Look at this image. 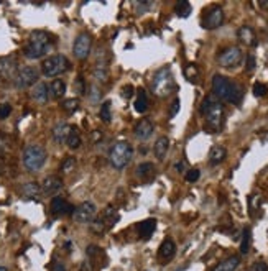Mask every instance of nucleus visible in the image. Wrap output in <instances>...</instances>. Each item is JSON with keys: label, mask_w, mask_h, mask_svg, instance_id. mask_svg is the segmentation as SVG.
Instances as JSON below:
<instances>
[{"label": "nucleus", "mask_w": 268, "mask_h": 271, "mask_svg": "<svg viewBox=\"0 0 268 271\" xmlns=\"http://www.w3.org/2000/svg\"><path fill=\"white\" fill-rule=\"evenodd\" d=\"M260 7H265V8H268V2H260Z\"/></svg>", "instance_id": "obj_49"}, {"label": "nucleus", "mask_w": 268, "mask_h": 271, "mask_svg": "<svg viewBox=\"0 0 268 271\" xmlns=\"http://www.w3.org/2000/svg\"><path fill=\"white\" fill-rule=\"evenodd\" d=\"M184 76L188 78L189 83H198L199 79V69L196 64H188L184 67Z\"/></svg>", "instance_id": "obj_34"}, {"label": "nucleus", "mask_w": 268, "mask_h": 271, "mask_svg": "<svg viewBox=\"0 0 268 271\" xmlns=\"http://www.w3.org/2000/svg\"><path fill=\"white\" fill-rule=\"evenodd\" d=\"M54 46V40L46 31L36 30L30 35V40L23 48V54L28 60H40L45 54H48Z\"/></svg>", "instance_id": "obj_3"}, {"label": "nucleus", "mask_w": 268, "mask_h": 271, "mask_svg": "<svg viewBox=\"0 0 268 271\" xmlns=\"http://www.w3.org/2000/svg\"><path fill=\"white\" fill-rule=\"evenodd\" d=\"M95 214H97V207L92 202H83L78 207H74L72 219L78 224H90L95 219Z\"/></svg>", "instance_id": "obj_11"}, {"label": "nucleus", "mask_w": 268, "mask_h": 271, "mask_svg": "<svg viewBox=\"0 0 268 271\" xmlns=\"http://www.w3.org/2000/svg\"><path fill=\"white\" fill-rule=\"evenodd\" d=\"M244 53L239 46H229L217 56V63L222 67H235L242 63Z\"/></svg>", "instance_id": "obj_10"}, {"label": "nucleus", "mask_w": 268, "mask_h": 271, "mask_svg": "<svg viewBox=\"0 0 268 271\" xmlns=\"http://www.w3.org/2000/svg\"><path fill=\"white\" fill-rule=\"evenodd\" d=\"M225 156H227L225 148L221 146V145H216V146H212L211 151H209V163H211L212 166H217L225 160Z\"/></svg>", "instance_id": "obj_24"}, {"label": "nucleus", "mask_w": 268, "mask_h": 271, "mask_svg": "<svg viewBox=\"0 0 268 271\" xmlns=\"http://www.w3.org/2000/svg\"><path fill=\"white\" fill-rule=\"evenodd\" d=\"M10 114H12V105H10V104H7V102L0 104V120L7 119Z\"/></svg>", "instance_id": "obj_42"}, {"label": "nucleus", "mask_w": 268, "mask_h": 271, "mask_svg": "<svg viewBox=\"0 0 268 271\" xmlns=\"http://www.w3.org/2000/svg\"><path fill=\"white\" fill-rule=\"evenodd\" d=\"M186 181H188V183H196V181L201 178V171H199L198 168H193V169H189L188 173H186Z\"/></svg>", "instance_id": "obj_41"}, {"label": "nucleus", "mask_w": 268, "mask_h": 271, "mask_svg": "<svg viewBox=\"0 0 268 271\" xmlns=\"http://www.w3.org/2000/svg\"><path fill=\"white\" fill-rule=\"evenodd\" d=\"M79 271H92V265H90V261H84V263L81 265Z\"/></svg>", "instance_id": "obj_48"}, {"label": "nucleus", "mask_w": 268, "mask_h": 271, "mask_svg": "<svg viewBox=\"0 0 268 271\" xmlns=\"http://www.w3.org/2000/svg\"><path fill=\"white\" fill-rule=\"evenodd\" d=\"M175 12L176 15H178L179 18H188L191 15V12H193V8H191V3L186 2V0H181V2H178L175 5Z\"/></svg>", "instance_id": "obj_29"}, {"label": "nucleus", "mask_w": 268, "mask_h": 271, "mask_svg": "<svg viewBox=\"0 0 268 271\" xmlns=\"http://www.w3.org/2000/svg\"><path fill=\"white\" fill-rule=\"evenodd\" d=\"M66 94V84L65 81L61 79H54L51 84H49V96L53 99H61Z\"/></svg>", "instance_id": "obj_27"}, {"label": "nucleus", "mask_w": 268, "mask_h": 271, "mask_svg": "<svg viewBox=\"0 0 268 271\" xmlns=\"http://www.w3.org/2000/svg\"><path fill=\"white\" fill-rule=\"evenodd\" d=\"M250 271H268V265L265 261H255V263L250 266Z\"/></svg>", "instance_id": "obj_44"}, {"label": "nucleus", "mask_w": 268, "mask_h": 271, "mask_svg": "<svg viewBox=\"0 0 268 271\" xmlns=\"http://www.w3.org/2000/svg\"><path fill=\"white\" fill-rule=\"evenodd\" d=\"M122 96H124L125 99H130L132 96H134V85H125V87L122 89Z\"/></svg>", "instance_id": "obj_45"}, {"label": "nucleus", "mask_w": 268, "mask_h": 271, "mask_svg": "<svg viewBox=\"0 0 268 271\" xmlns=\"http://www.w3.org/2000/svg\"><path fill=\"white\" fill-rule=\"evenodd\" d=\"M81 143H83V140H81L79 132L76 128H72L69 137H67V140H66V145L71 148V150H78V148L81 146Z\"/></svg>", "instance_id": "obj_31"}, {"label": "nucleus", "mask_w": 268, "mask_h": 271, "mask_svg": "<svg viewBox=\"0 0 268 271\" xmlns=\"http://www.w3.org/2000/svg\"><path fill=\"white\" fill-rule=\"evenodd\" d=\"M137 230H138L140 238H143V240H148V238L153 235V232L156 230V220L155 219L142 220V222L137 225Z\"/></svg>", "instance_id": "obj_20"}, {"label": "nucleus", "mask_w": 268, "mask_h": 271, "mask_svg": "<svg viewBox=\"0 0 268 271\" xmlns=\"http://www.w3.org/2000/svg\"><path fill=\"white\" fill-rule=\"evenodd\" d=\"M0 84H2V79H0Z\"/></svg>", "instance_id": "obj_51"}, {"label": "nucleus", "mask_w": 268, "mask_h": 271, "mask_svg": "<svg viewBox=\"0 0 268 271\" xmlns=\"http://www.w3.org/2000/svg\"><path fill=\"white\" fill-rule=\"evenodd\" d=\"M63 188V179L58 176H48L42 183V192L46 196H53V194L60 192Z\"/></svg>", "instance_id": "obj_17"}, {"label": "nucleus", "mask_w": 268, "mask_h": 271, "mask_svg": "<svg viewBox=\"0 0 268 271\" xmlns=\"http://www.w3.org/2000/svg\"><path fill=\"white\" fill-rule=\"evenodd\" d=\"M267 92H268V87L265 84H262V83L253 84V96L255 97H265Z\"/></svg>", "instance_id": "obj_40"}, {"label": "nucleus", "mask_w": 268, "mask_h": 271, "mask_svg": "<svg viewBox=\"0 0 268 271\" xmlns=\"http://www.w3.org/2000/svg\"><path fill=\"white\" fill-rule=\"evenodd\" d=\"M72 89L76 90V94H78V96H84L86 90H88V87H86V83H84V78H83V76L76 78L74 84H72Z\"/></svg>", "instance_id": "obj_39"}, {"label": "nucleus", "mask_w": 268, "mask_h": 271, "mask_svg": "<svg viewBox=\"0 0 268 271\" xmlns=\"http://www.w3.org/2000/svg\"><path fill=\"white\" fill-rule=\"evenodd\" d=\"M76 165H78V161H76V158H72V156H67L65 161L61 163V173L63 174H69V173H72V171H74V168H76Z\"/></svg>", "instance_id": "obj_35"}, {"label": "nucleus", "mask_w": 268, "mask_h": 271, "mask_svg": "<svg viewBox=\"0 0 268 271\" xmlns=\"http://www.w3.org/2000/svg\"><path fill=\"white\" fill-rule=\"evenodd\" d=\"M255 69V56L253 54H248L247 58V71H253Z\"/></svg>", "instance_id": "obj_46"}, {"label": "nucleus", "mask_w": 268, "mask_h": 271, "mask_svg": "<svg viewBox=\"0 0 268 271\" xmlns=\"http://www.w3.org/2000/svg\"><path fill=\"white\" fill-rule=\"evenodd\" d=\"M61 107H63V110H66V112H69V114H72V112L78 110L79 101H78V99H67V101H65L61 104Z\"/></svg>", "instance_id": "obj_38"}, {"label": "nucleus", "mask_w": 268, "mask_h": 271, "mask_svg": "<svg viewBox=\"0 0 268 271\" xmlns=\"http://www.w3.org/2000/svg\"><path fill=\"white\" fill-rule=\"evenodd\" d=\"M135 110L138 114H145L148 110V96L145 92V89H138L137 94V101H135Z\"/></svg>", "instance_id": "obj_28"}, {"label": "nucleus", "mask_w": 268, "mask_h": 271, "mask_svg": "<svg viewBox=\"0 0 268 271\" xmlns=\"http://www.w3.org/2000/svg\"><path fill=\"white\" fill-rule=\"evenodd\" d=\"M153 5H155V3L153 2H134V7H135V12L138 13V15H142V13H147V12H150L153 8Z\"/></svg>", "instance_id": "obj_37"}, {"label": "nucleus", "mask_w": 268, "mask_h": 271, "mask_svg": "<svg viewBox=\"0 0 268 271\" xmlns=\"http://www.w3.org/2000/svg\"><path fill=\"white\" fill-rule=\"evenodd\" d=\"M71 130H72V126L67 125L66 122H61V124L54 125V128H53L54 142H56V143H66V140H67V137H69Z\"/></svg>", "instance_id": "obj_21"}, {"label": "nucleus", "mask_w": 268, "mask_h": 271, "mask_svg": "<svg viewBox=\"0 0 268 271\" xmlns=\"http://www.w3.org/2000/svg\"><path fill=\"white\" fill-rule=\"evenodd\" d=\"M20 191L26 199H35L42 194V186H40L38 183H35V181H30V183H25L23 186H22Z\"/></svg>", "instance_id": "obj_25"}, {"label": "nucleus", "mask_w": 268, "mask_h": 271, "mask_svg": "<svg viewBox=\"0 0 268 271\" xmlns=\"http://www.w3.org/2000/svg\"><path fill=\"white\" fill-rule=\"evenodd\" d=\"M31 97H33L35 102L38 104H46L49 101V85L45 83H38L31 89Z\"/></svg>", "instance_id": "obj_19"}, {"label": "nucleus", "mask_w": 268, "mask_h": 271, "mask_svg": "<svg viewBox=\"0 0 268 271\" xmlns=\"http://www.w3.org/2000/svg\"><path fill=\"white\" fill-rule=\"evenodd\" d=\"M250 238H252V232L250 229H244V233H242V242H240V253L242 255H247L248 250H250Z\"/></svg>", "instance_id": "obj_33"}, {"label": "nucleus", "mask_w": 268, "mask_h": 271, "mask_svg": "<svg viewBox=\"0 0 268 271\" xmlns=\"http://www.w3.org/2000/svg\"><path fill=\"white\" fill-rule=\"evenodd\" d=\"M17 72H18L17 63L13 58H3V60H0V79L2 81L15 79Z\"/></svg>", "instance_id": "obj_15"}, {"label": "nucleus", "mask_w": 268, "mask_h": 271, "mask_svg": "<svg viewBox=\"0 0 268 271\" xmlns=\"http://www.w3.org/2000/svg\"><path fill=\"white\" fill-rule=\"evenodd\" d=\"M0 271H7V268H3V266H0Z\"/></svg>", "instance_id": "obj_50"}, {"label": "nucleus", "mask_w": 268, "mask_h": 271, "mask_svg": "<svg viewBox=\"0 0 268 271\" xmlns=\"http://www.w3.org/2000/svg\"><path fill=\"white\" fill-rule=\"evenodd\" d=\"M186 168V161H179V163H176L175 165V169L178 171V173H183Z\"/></svg>", "instance_id": "obj_47"}, {"label": "nucleus", "mask_w": 268, "mask_h": 271, "mask_svg": "<svg viewBox=\"0 0 268 271\" xmlns=\"http://www.w3.org/2000/svg\"><path fill=\"white\" fill-rule=\"evenodd\" d=\"M237 38L245 44V46H257V44H258L255 31H253L250 26H247V25L240 26V28L237 30Z\"/></svg>", "instance_id": "obj_18"}, {"label": "nucleus", "mask_w": 268, "mask_h": 271, "mask_svg": "<svg viewBox=\"0 0 268 271\" xmlns=\"http://www.w3.org/2000/svg\"><path fill=\"white\" fill-rule=\"evenodd\" d=\"M134 156V148L129 142H117L109 151V161L113 169H124L132 161Z\"/></svg>", "instance_id": "obj_5"}, {"label": "nucleus", "mask_w": 268, "mask_h": 271, "mask_svg": "<svg viewBox=\"0 0 268 271\" xmlns=\"http://www.w3.org/2000/svg\"><path fill=\"white\" fill-rule=\"evenodd\" d=\"M176 89L175 84V78H173V72H171V67H161L155 72L152 79V90L153 94L158 97H168L171 92Z\"/></svg>", "instance_id": "obj_4"}, {"label": "nucleus", "mask_w": 268, "mask_h": 271, "mask_svg": "<svg viewBox=\"0 0 268 271\" xmlns=\"http://www.w3.org/2000/svg\"><path fill=\"white\" fill-rule=\"evenodd\" d=\"M92 49V36L89 33H81L72 44V53L78 60H86Z\"/></svg>", "instance_id": "obj_12"}, {"label": "nucleus", "mask_w": 268, "mask_h": 271, "mask_svg": "<svg viewBox=\"0 0 268 271\" xmlns=\"http://www.w3.org/2000/svg\"><path fill=\"white\" fill-rule=\"evenodd\" d=\"M94 76H95V79L101 81V83H107L109 81V69H107L106 63H97L95 71H94Z\"/></svg>", "instance_id": "obj_32"}, {"label": "nucleus", "mask_w": 268, "mask_h": 271, "mask_svg": "<svg viewBox=\"0 0 268 271\" xmlns=\"http://www.w3.org/2000/svg\"><path fill=\"white\" fill-rule=\"evenodd\" d=\"M49 209H51V214L56 215V217L67 215V214H72V212H74V207H72L69 202L66 201V199H63L60 196H56V197L51 199Z\"/></svg>", "instance_id": "obj_14"}, {"label": "nucleus", "mask_w": 268, "mask_h": 271, "mask_svg": "<svg viewBox=\"0 0 268 271\" xmlns=\"http://www.w3.org/2000/svg\"><path fill=\"white\" fill-rule=\"evenodd\" d=\"M153 173H155V166L152 163H142V165H138L137 176L140 179H148Z\"/></svg>", "instance_id": "obj_30"}, {"label": "nucleus", "mask_w": 268, "mask_h": 271, "mask_svg": "<svg viewBox=\"0 0 268 271\" xmlns=\"http://www.w3.org/2000/svg\"><path fill=\"white\" fill-rule=\"evenodd\" d=\"M201 115L204 117V128L209 133L221 132L222 124H224V105L217 97L207 96L201 104Z\"/></svg>", "instance_id": "obj_1"}, {"label": "nucleus", "mask_w": 268, "mask_h": 271, "mask_svg": "<svg viewBox=\"0 0 268 271\" xmlns=\"http://www.w3.org/2000/svg\"><path fill=\"white\" fill-rule=\"evenodd\" d=\"M179 105H181V101L176 97L173 101V104H171V108H170V117H171V119H173V117L179 112Z\"/></svg>", "instance_id": "obj_43"}, {"label": "nucleus", "mask_w": 268, "mask_h": 271, "mask_svg": "<svg viewBox=\"0 0 268 271\" xmlns=\"http://www.w3.org/2000/svg\"><path fill=\"white\" fill-rule=\"evenodd\" d=\"M176 255V243L171 238H165L161 242L160 248H158V258L161 260V263H168L175 258Z\"/></svg>", "instance_id": "obj_16"}, {"label": "nucleus", "mask_w": 268, "mask_h": 271, "mask_svg": "<svg viewBox=\"0 0 268 271\" xmlns=\"http://www.w3.org/2000/svg\"><path fill=\"white\" fill-rule=\"evenodd\" d=\"M224 23V10L219 5L211 7L202 18V26L206 30H216Z\"/></svg>", "instance_id": "obj_13"}, {"label": "nucleus", "mask_w": 268, "mask_h": 271, "mask_svg": "<svg viewBox=\"0 0 268 271\" xmlns=\"http://www.w3.org/2000/svg\"><path fill=\"white\" fill-rule=\"evenodd\" d=\"M239 265H240V258L234 255V256H229V258L224 261H221L212 271H235L239 268Z\"/></svg>", "instance_id": "obj_26"}, {"label": "nucleus", "mask_w": 268, "mask_h": 271, "mask_svg": "<svg viewBox=\"0 0 268 271\" xmlns=\"http://www.w3.org/2000/svg\"><path fill=\"white\" fill-rule=\"evenodd\" d=\"M38 79H40V71L33 66H26V67L18 69L13 83H15L18 89H26V87L35 85L36 83H38Z\"/></svg>", "instance_id": "obj_9"}, {"label": "nucleus", "mask_w": 268, "mask_h": 271, "mask_svg": "<svg viewBox=\"0 0 268 271\" xmlns=\"http://www.w3.org/2000/svg\"><path fill=\"white\" fill-rule=\"evenodd\" d=\"M99 115H101V120L106 122V124H111L112 120V112H111V101H106L101 105V112H99Z\"/></svg>", "instance_id": "obj_36"}, {"label": "nucleus", "mask_w": 268, "mask_h": 271, "mask_svg": "<svg viewBox=\"0 0 268 271\" xmlns=\"http://www.w3.org/2000/svg\"><path fill=\"white\" fill-rule=\"evenodd\" d=\"M67 69H69V61L65 54H53V56L46 58L42 64L43 76H46V78H56L60 74H65Z\"/></svg>", "instance_id": "obj_8"}, {"label": "nucleus", "mask_w": 268, "mask_h": 271, "mask_svg": "<svg viewBox=\"0 0 268 271\" xmlns=\"http://www.w3.org/2000/svg\"><path fill=\"white\" fill-rule=\"evenodd\" d=\"M168 150H170V140H168V137H160L156 140L155 146H153V153H155L156 160L158 161L165 160Z\"/></svg>", "instance_id": "obj_23"}, {"label": "nucleus", "mask_w": 268, "mask_h": 271, "mask_svg": "<svg viewBox=\"0 0 268 271\" xmlns=\"http://www.w3.org/2000/svg\"><path fill=\"white\" fill-rule=\"evenodd\" d=\"M212 96L219 101H225L230 104H240L244 99V89L237 83L227 79L225 76L216 74L212 78Z\"/></svg>", "instance_id": "obj_2"}, {"label": "nucleus", "mask_w": 268, "mask_h": 271, "mask_svg": "<svg viewBox=\"0 0 268 271\" xmlns=\"http://www.w3.org/2000/svg\"><path fill=\"white\" fill-rule=\"evenodd\" d=\"M153 124H152V120H148V119H142L137 124V126H135V137H137L138 140H147L150 135L153 133Z\"/></svg>", "instance_id": "obj_22"}, {"label": "nucleus", "mask_w": 268, "mask_h": 271, "mask_svg": "<svg viewBox=\"0 0 268 271\" xmlns=\"http://www.w3.org/2000/svg\"><path fill=\"white\" fill-rule=\"evenodd\" d=\"M46 163V150L40 145H28L23 150V166L26 171L35 173L42 169L43 165Z\"/></svg>", "instance_id": "obj_6"}, {"label": "nucleus", "mask_w": 268, "mask_h": 271, "mask_svg": "<svg viewBox=\"0 0 268 271\" xmlns=\"http://www.w3.org/2000/svg\"><path fill=\"white\" fill-rule=\"evenodd\" d=\"M119 219H120V215H119V212L115 210V207L109 206L104 209L101 217H97V219H94L92 222H90V229H92L94 233L102 235L104 232L111 230L113 225L119 222Z\"/></svg>", "instance_id": "obj_7"}]
</instances>
